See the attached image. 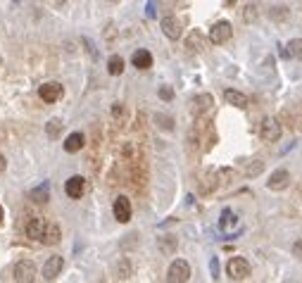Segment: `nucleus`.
<instances>
[{
  "instance_id": "11",
  "label": "nucleus",
  "mask_w": 302,
  "mask_h": 283,
  "mask_svg": "<svg viewBox=\"0 0 302 283\" xmlns=\"http://www.w3.org/2000/svg\"><path fill=\"white\" fill-rule=\"evenodd\" d=\"M46 226H48V221L31 219L29 224H26V236L31 238V240H43V236H46Z\"/></svg>"
},
{
  "instance_id": "8",
  "label": "nucleus",
  "mask_w": 302,
  "mask_h": 283,
  "mask_svg": "<svg viewBox=\"0 0 302 283\" xmlns=\"http://www.w3.org/2000/svg\"><path fill=\"white\" fill-rule=\"evenodd\" d=\"M62 267H64V260L60 257V255L50 257V260L43 264V278H46V281H53V278H57V276H60V271H62Z\"/></svg>"
},
{
  "instance_id": "29",
  "label": "nucleus",
  "mask_w": 302,
  "mask_h": 283,
  "mask_svg": "<svg viewBox=\"0 0 302 283\" xmlns=\"http://www.w3.org/2000/svg\"><path fill=\"white\" fill-rule=\"evenodd\" d=\"M271 17H274V19H286L288 12H286V8H274L271 10Z\"/></svg>"
},
{
  "instance_id": "2",
  "label": "nucleus",
  "mask_w": 302,
  "mask_h": 283,
  "mask_svg": "<svg viewBox=\"0 0 302 283\" xmlns=\"http://www.w3.org/2000/svg\"><path fill=\"white\" fill-rule=\"evenodd\" d=\"M188 278H191V267H188V262H183V260L171 262L169 271H167V281L169 283H186Z\"/></svg>"
},
{
  "instance_id": "14",
  "label": "nucleus",
  "mask_w": 302,
  "mask_h": 283,
  "mask_svg": "<svg viewBox=\"0 0 302 283\" xmlns=\"http://www.w3.org/2000/svg\"><path fill=\"white\" fill-rule=\"evenodd\" d=\"M224 100L229 102V105H233V107H248V98L240 93V91H233V88H226L224 91Z\"/></svg>"
},
{
  "instance_id": "10",
  "label": "nucleus",
  "mask_w": 302,
  "mask_h": 283,
  "mask_svg": "<svg viewBox=\"0 0 302 283\" xmlns=\"http://www.w3.org/2000/svg\"><path fill=\"white\" fill-rule=\"evenodd\" d=\"M160 26H162V31L167 38H171V41L181 38V22H178L176 17H164L162 22H160Z\"/></svg>"
},
{
  "instance_id": "36",
  "label": "nucleus",
  "mask_w": 302,
  "mask_h": 283,
  "mask_svg": "<svg viewBox=\"0 0 302 283\" xmlns=\"http://www.w3.org/2000/svg\"><path fill=\"white\" fill-rule=\"evenodd\" d=\"M109 3H119V0H109Z\"/></svg>"
},
{
  "instance_id": "27",
  "label": "nucleus",
  "mask_w": 302,
  "mask_h": 283,
  "mask_svg": "<svg viewBox=\"0 0 302 283\" xmlns=\"http://www.w3.org/2000/svg\"><path fill=\"white\" fill-rule=\"evenodd\" d=\"M174 248H176V238H171V236L162 238V250H164V252H171Z\"/></svg>"
},
{
  "instance_id": "19",
  "label": "nucleus",
  "mask_w": 302,
  "mask_h": 283,
  "mask_svg": "<svg viewBox=\"0 0 302 283\" xmlns=\"http://www.w3.org/2000/svg\"><path fill=\"white\" fill-rule=\"evenodd\" d=\"M29 197H31L33 203H48V200H50V186H48V183H41V186H36V188L29 193Z\"/></svg>"
},
{
  "instance_id": "17",
  "label": "nucleus",
  "mask_w": 302,
  "mask_h": 283,
  "mask_svg": "<svg viewBox=\"0 0 302 283\" xmlns=\"http://www.w3.org/2000/svg\"><path fill=\"white\" fill-rule=\"evenodd\" d=\"M84 143H86L84 134H69L67 141H64V150L67 152H79V150L84 148Z\"/></svg>"
},
{
  "instance_id": "21",
  "label": "nucleus",
  "mask_w": 302,
  "mask_h": 283,
  "mask_svg": "<svg viewBox=\"0 0 302 283\" xmlns=\"http://www.w3.org/2000/svg\"><path fill=\"white\" fill-rule=\"evenodd\" d=\"M62 119H50V122H48L46 124V134H48V138H57V136L62 134Z\"/></svg>"
},
{
  "instance_id": "16",
  "label": "nucleus",
  "mask_w": 302,
  "mask_h": 283,
  "mask_svg": "<svg viewBox=\"0 0 302 283\" xmlns=\"http://www.w3.org/2000/svg\"><path fill=\"white\" fill-rule=\"evenodd\" d=\"M60 238H62V231H60V226H57V224H48V226H46V236H43V240H41V243L57 245V243H60Z\"/></svg>"
},
{
  "instance_id": "23",
  "label": "nucleus",
  "mask_w": 302,
  "mask_h": 283,
  "mask_svg": "<svg viewBox=\"0 0 302 283\" xmlns=\"http://www.w3.org/2000/svg\"><path fill=\"white\" fill-rule=\"evenodd\" d=\"M236 224H238L236 214H233L231 210H224V212H221V228H224V231H231Z\"/></svg>"
},
{
  "instance_id": "31",
  "label": "nucleus",
  "mask_w": 302,
  "mask_h": 283,
  "mask_svg": "<svg viewBox=\"0 0 302 283\" xmlns=\"http://www.w3.org/2000/svg\"><path fill=\"white\" fill-rule=\"evenodd\" d=\"M209 269H212V276L217 278V276H219V262H217V257H214L212 262H209Z\"/></svg>"
},
{
  "instance_id": "28",
  "label": "nucleus",
  "mask_w": 302,
  "mask_h": 283,
  "mask_svg": "<svg viewBox=\"0 0 302 283\" xmlns=\"http://www.w3.org/2000/svg\"><path fill=\"white\" fill-rule=\"evenodd\" d=\"M160 98H162V100H171V98H174L171 86H162V88H160Z\"/></svg>"
},
{
  "instance_id": "9",
  "label": "nucleus",
  "mask_w": 302,
  "mask_h": 283,
  "mask_svg": "<svg viewBox=\"0 0 302 283\" xmlns=\"http://www.w3.org/2000/svg\"><path fill=\"white\" fill-rule=\"evenodd\" d=\"M288 183H290V174H288L286 169H276V172L269 176L267 188L269 190H283V188H288Z\"/></svg>"
},
{
  "instance_id": "30",
  "label": "nucleus",
  "mask_w": 302,
  "mask_h": 283,
  "mask_svg": "<svg viewBox=\"0 0 302 283\" xmlns=\"http://www.w3.org/2000/svg\"><path fill=\"white\" fill-rule=\"evenodd\" d=\"M293 255L302 262V240H295V243H293Z\"/></svg>"
},
{
  "instance_id": "12",
  "label": "nucleus",
  "mask_w": 302,
  "mask_h": 283,
  "mask_svg": "<svg viewBox=\"0 0 302 283\" xmlns=\"http://www.w3.org/2000/svg\"><path fill=\"white\" fill-rule=\"evenodd\" d=\"M186 48L191 50V53H202V50H205V33L198 31V29H193V31L188 33V38H186Z\"/></svg>"
},
{
  "instance_id": "15",
  "label": "nucleus",
  "mask_w": 302,
  "mask_h": 283,
  "mask_svg": "<svg viewBox=\"0 0 302 283\" xmlns=\"http://www.w3.org/2000/svg\"><path fill=\"white\" fill-rule=\"evenodd\" d=\"M131 62L136 69H150V67H153V55H150L147 50H136L131 57Z\"/></svg>"
},
{
  "instance_id": "5",
  "label": "nucleus",
  "mask_w": 302,
  "mask_h": 283,
  "mask_svg": "<svg viewBox=\"0 0 302 283\" xmlns=\"http://www.w3.org/2000/svg\"><path fill=\"white\" fill-rule=\"evenodd\" d=\"M112 212H115V219L119 224H129L131 221V203H129V197L126 195H119L112 205Z\"/></svg>"
},
{
  "instance_id": "25",
  "label": "nucleus",
  "mask_w": 302,
  "mask_h": 283,
  "mask_svg": "<svg viewBox=\"0 0 302 283\" xmlns=\"http://www.w3.org/2000/svg\"><path fill=\"white\" fill-rule=\"evenodd\" d=\"M264 169V162H259V159H255V165H250L248 169H245V174H248V176H257V174L262 172Z\"/></svg>"
},
{
  "instance_id": "18",
  "label": "nucleus",
  "mask_w": 302,
  "mask_h": 283,
  "mask_svg": "<svg viewBox=\"0 0 302 283\" xmlns=\"http://www.w3.org/2000/svg\"><path fill=\"white\" fill-rule=\"evenodd\" d=\"M212 95L209 93H202V95H198V98H195L193 100V112L195 114H202V112H207L209 107H212Z\"/></svg>"
},
{
  "instance_id": "4",
  "label": "nucleus",
  "mask_w": 302,
  "mask_h": 283,
  "mask_svg": "<svg viewBox=\"0 0 302 283\" xmlns=\"http://www.w3.org/2000/svg\"><path fill=\"white\" fill-rule=\"evenodd\" d=\"M36 278V264L31 260H19L15 264V281L19 283H31Z\"/></svg>"
},
{
  "instance_id": "22",
  "label": "nucleus",
  "mask_w": 302,
  "mask_h": 283,
  "mask_svg": "<svg viewBox=\"0 0 302 283\" xmlns=\"http://www.w3.org/2000/svg\"><path fill=\"white\" fill-rule=\"evenodd\" d=\"M107 71L112 74V76H119V74L124 71V60H122V57H117V55H112L107 60Z\"/></svg>"
},
{
  "instance_id": "35",
  "label": "nucleus",
  "mask_w": 302,
  "mask_h": 283,
  "mask_svg": "<svg viewBox=\"0 0 302 283\" xmlns=\"http://www.w3.org/2000/svg\"><path fill=\"white\" fill-rule=\"evenodd\" d=\"M0 221H3V207H0Z\"/></svg>"
},
{
  "instance_id": "34",
  "label": "nucleus",
  "mask_w": 302,
  "mask_h": 283,
  "mask_svg": "<svg viewBox=\"0 0 302 283\" xmlns=\"http://www.w3.org/2000/svg\"><path fill=\"white\" fill-rule=\"evenodd\" d=\"M50 3H53L55 8H60V5H64V3H67V0H50Z\"/></svg>"
},
{
  "instance_id": "32",
  "label": "nucleus",
  "mask_w": 302,
  "mask_h": 283,
  "mask_svg": "<svg viewBox=\"0 0 302 283\" xmlns=\"http://www.w3.org/2000/svg\"><path fill=\"white\" fill-rule=\"evenodd\" d=\"M112 114H115V117H122V114H124V107H122V105L117 102L115 107H112Z\"/></svg>"
},
{
  "instance_id": "20",
  "label": "nucleus",
  "mask_w": 302,
  "mask_h": 283,
  "mask_svg": "<svg viewBox=\"0 0 302 283\" xmlns=\"http://www.w3.org/2000/svg\"><path fill=\"white\" fill-rule=\"evenodd\" d=\"M283 57H302V38H293L283 50Z\"/></svg>"
},
{
  "instance_id": "33",
  "label": "nucleus",
  "mask_w": 302,
  "mask_h": 283,
  "mask_svg": "<svg viewBox=\"0 0 302 283\" xmlns=\"http://www.w3.org/2000/svg\"><path fill=\"white\" fill-rule=\"evenodd\" d=\"M5 169H8V162H5V157H3V155H0V174L5 172Z\"/></svg>"
},
{
  "instance_id": "3",
  "label": "nucleus",
  "mask_w": 302,
  "mask_h": 283,
  "mask_svg": "<svg viewBox=\"0 0 302 283\" xmlns=\"http://www.w3.org/2000/svg\"><path fill=\"white\" fill-rule=\"evenodd\" d=\"M259 136H262L267 143H276L281 138V124H279V119H274V117H267L262 122V126H259Z\"/></svg>"
},
{
  "instance_id": "26",
  "label": "nucleus",
  "mask_w": 302,
  "mask_h": 283,
  "mask_svg": "<svg viewBox=\"0 0 302 283\" xmlns=\"http://www.w3.org/2000/svg\"><path fill=\"white\" fill-rule=\"evenodd\" d=\"M155 122L160 124V129H164V131H171V119H169V117H164V114H157Z\"/></svg>"
},
{
  "instance_id": "1",
  "label": "nucleus",
  "mask_w": 302,
  "mask_h": 283,
  "mask_svg": "<svg viewBox=\"0 0 302 283\" xmlns=\"http://www.w3.org/2000/svg\"><path fill=\"white\" fill-rule=\"evenodd\" d=\"M250 262L245 260V257H231L229 260V264H226V274H229V278L231 281H245L250 276Z\"/></svg>"
},
{
  "instance_id": "13",
  "label": "nucleus",
  "mask_w": 302,
  "mask_h": 283,
  "mask_svg": "<svg viewBox=\"0 0 302 283\" xmlns=\"http://www.w3.org/2000/svg\"><path fill=\"white\" fill-rule=\"evenodd\" d=\"M84 188H86V183L81 176H71L69 181L64 183V190H67V195L74 197V200H79V197L84 195Z\"/></svg>"
},
{
  "instance_id": "7",
  "label": "nucleus",
  "mask_w": 302,
  "mask_h": 283,
  "mask_svg": "<svg viewBox=\"0 0 302 283\" xmlns=\"http://www.w3.org/2000/svg\"><path fill=\"white\" fill-rule=\"evenodd\" d=\"M62 93H64V86H62V84H57V81H48V84H43V86L39 88V95L46 102L60 100V98H62Z\"/></svg>"
},
{
  "instance_id": "24",
  "label": "nucleus",
  "mask_w": 302,
  "mask_h": 283,
  "mask_svg": "<svg viewBox=\"0 0 302 283\" xmlns=\"http://www.w3.org/2000/svg\"><path fill=\"white\" fill-rule=\"evenodd\" d=\"M257 17H259V12H257V5H248V8H245V12H243V19H245V22H255Z\"/></svg>"
},
{
  "instance_id": "6",
  "label": "nucleus",
  "mask_w": 302,
  "mask_h": 283,
  "mask_svg": "<svg viewBox=\"0 0 302 283\" xmlns=\"http://www.w3.org/2000/svg\"><path fill=\"white\" fill-rule=\"evenodd\" d=\"M231 33H233L231 24L229 22H217L212 29H209V41H212L214 46H221V43H226V41L231 38Z\"/></svg>"
}]
</instances>
